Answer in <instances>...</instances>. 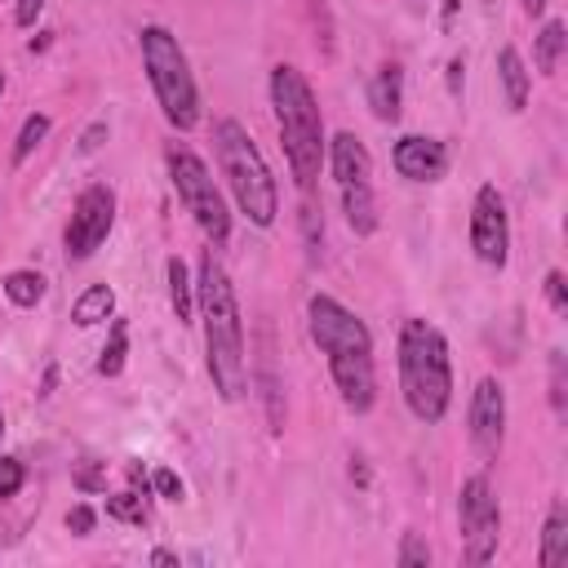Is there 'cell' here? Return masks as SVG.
<instances>
[{"label": "cell", "instance_id": "obj_2", "mask_svg": "<svg viewBox=\"0 0 568 568\" xmlns=\"http://www.w3.org/2000/svg\"><path fill=\"white\" fill-rule=\"evenodd\" d=\"M195 311L204 320V351H209V377L213 390L235 404L248 390V364H244V320L240 302L231 288V275L213 257V248L200 257V280H195Z\"/></svg>", "mask_w": 568, "mask_h": 568}, {"label": "cell", "instance_id": "obj_32", "mask_svg": "<svg viewBox=\"0 0 568 568\" xmlns=\"http://www.w3.org/2000/svg\"><path fill=\"white\" fill-rule=\"evenodd\" d=\"M40 9H44V0H18V9H13V22H18V27H36Z\"/></svg>", "mask_w": 568, "mask_h": 568}, {"label": "cell", "instance_id": "obj_12", "mask_svg": "<svg viewBox=\"0 0 568 568\" xmlns=\"http://www.w3.org/2000/svg\"><path fill=\"white\" fill-rule=\"evenodd\" d=\"M466 422H470V444H475V453H479V457H497L501 435H506V390H501L497 377L475 382Z\"/></svg>", "mask_w": 568, "mask_h": 568}, {"label": "cell", "instance_id": "obj_9", "mask_svg": "<svg viewBox=\"0 0 568 568\" xmlns=\"http://www.w3.org/2000/svg\"><path fill=\"white\" fill-rule=\"evenodd\" d=\"M457 524H462V559L466 564H488L497 555V537H501V506L493 497L488 475H470L462 484Z\"/></svg>", "mask_w": 568, "mask_h": 568}, {"label": "cell", "instance_id": "obj_8", "mask_svg": "<svg viewBox=\"0 0 568 568\" xmlns=\"http://www.w3.org/2000/svg\"><path fill=\"white\" fill-rule=\"evenodd\" d=\"M328 169H333V182H337V200H342V213L351 222L355 235H373L377 231V200H373V160H368V146L355 138V133H337L328 142Z\"/></svg>", "mask_w": 568, "mask_h": 568}, {"label": "cell", "instance_id": "obj_1", "mask_svg": "<svg viewBox=\"0 0 568 568\" xmlns=\"http://www.w3.org/2000/svg\"><path fill=\"white\" fill-rule=\"evenodd\" d=\"M306 333L324 351L333 386L351 413H368L377 399V368H373V333L355 311H346L328 293L306 297Z\"/></svg>", "mask_w": 568, "mask_h": 568}, {"label": "cell", "instance_id": "obj_34", "mask_svg": "<svg viewBox=\"0 0 568 568\" xmlns=\"http://www.w3.org/2000/svg\"><path fill=\"white\" fill-rule=\"evenodd\" d=\"M53 382H58V364L44 368V382H40V395H53Z\"/></svg>", "mask_w": 568, "mask_h": 568}, {"label": "cell", "instance_id": "obj_24", "mask_svg": "<svg viewBox=\"0 0 568 568\" xmlns=\"http://www.w3.org/2000/svg\"><path fill=\"white\" fill-rule=\"evenodd\" d=\"M395 564H399V568H426V564H430V546H426L417 532H404Z\"/></svg>", "mask_w": 568, "mask_h": 568}, {"label": "cell", "instance_id": "obj_18", "mask_svg": "<svg viewBox=\"0 0 568 568\" xmlns=\"http://www.w3.org/2000/svg\"><path fill=\"white\" fill-rule=\"evenodd\" d=\"M164 275H169V302H173L178 324H191V315H195V284L186 275V262L182 257H169L164 262Z\"/></svg>", "mask_w": 568, "mask_h": 568}, {"label": "cell", "instance_id": "obj_6", "mask_svg": "<svg viewBox=\"0 0 568 568\" xmlns=\"http://www.w3.org/2000/svg\"><path fill=\"white\" fill-rule=\"evenodd\" d=\"M138 44H142V67H146V80H151V93L164 111V120L186 133L200 124V89H195V75H191V62L178 44V36L160 22L142 27L138 31Z\"/></svg>", "mask_w": 568, "mask_h": 568}, {"label": "cell", "instance_id": "obj_23", "mask_svg": "<svg viewBox=\"0 0 568 568\" xmlns=\"http://www.w3.org/2000/svg\"><path fill=\"white\" fill-rule=\"evenodd\" d=\"M106 515L111 519H124V524H146V497L133 488V493H120V497H106Z\"/></svg>", "mask_w": 568, "mask_h": 568}, {"label": "cell", "instance_id": "obj_30", "mask_svg": "<svg viewBox=\"0 0 568 568\" xmlns=\"http://www.w3.org/2000/svg\"><path fill=\"white\" fill-rule=\"evenodd\" d=\"M550 399H555V413H564V355L559 351L550 359Z\"/></svg>", "mask_w": 568, "mask_h": 568}, {"label": "cell", "instance_id": "obj_19", "mask_svg": "<svg viewBox=\"0 0 568 568\" xmlns=\"http://www.w3.org/2000/svg\"><path fill=\"white\" fill-rule=\"evenodd\" d=\"M111 311H115L111 284H89V288L71 302V320H75L80 328H89V324H98V320H111Z\"/></svg>", "mask_w": 568, "mask_h": 568}, {"label": "cell", "instance_id": "obj_7", "mask_svg": "<svg viewBox=\"0 0 568 568\" xmlns=\"http://www.w3.org/2000/svg\"><path fill=\"white\" fill-rule=\"evenodd\" d=\"M164 164H169V182L182 200V209L195 217V226L204 231L209 248H222L231 240V209H226V195L217 191L209 164L186 146V142H173L164 151Z\"/></svg>", "mask_w": 568, "mask_h": 568}, {"label": "cell", "instance_id": "obj_29", "mask_svg": "<svg viewBox=\"0 0 568 568\" xmlns=\"http://www.w3.org/2000/svg\"><path fill=\"white\" fill-rule=\"evenodd\" d=\"M102 142H106V120H93V124L80 133V155H93Z\"/></svg>", "mask_w": 568, "mask_h": 568}, {"label": "cell", "instance_id": "obj_35", "mask_svg": "<svg viewBox=\"0 0 568 568\" xmlns=\"http://www.w3.org/2000/svg\"><path fill=\"white\" fill-rule=\"evenodd\" d=\"M151 564H178V555L173 550H151Z\"/></svg>", "mask_w": 568, "mask_h": 568}, {"label": "cell", "instance_id": "obj_26", "mask_svg": "<svg viewBox=\"0 0 568 568\" xmlns=\"http://www.w3.org/2000/svg\"><path fill=\"white\" fill-rule=\"evenodd\" d=\"M75 488L80 493H102L106 488V470H102V462H80V470H75Z\"/></svg>", "mask_w": 568, "mask_h": 568}, {"label": "cell", "instance_id": "obj_37", "mask_svg": "<svg viewBox=\"0 0 568 568\" xmlns=\"http://www.w3.org/2000/svg\"><path fill=\"white\" fill-rule=\"evenodd\" d=\"M0 98H4V71H0Z\"/></svg>", "mask_w": 568, "mask_h": 568}, {"label": "cell", "instance_id": "obj_38", "mask_svg": "<svg viewBox=\"0 0 568 568\" xmlns=\"http://www.w3.org/2000/svg\"><path fill=\"white\" fill-rule=\"evenodd\" d=\"M0 439H4V413H0Z\"/></svg>", "mask_w": 568, "mask_h": 568}, {"label": "cell", "instance_id": "obj_10", "mask_svg": "<svg viewBox=\"0 0 568 568\" xmlns=\"http://www.w3.org/2000/svg\"><path fill=\"white\" fill-rule=\"evenodd\" d=\"M111 226H115V191L106 182L84 186L75 195V204H71V222H67V235H62L67 262L93 257L102 248V240L111 235Z\"/></svg>", "mask_w": 568, "mask_h": 568}, {"label": "cell", "instance_id": "obj_25", "mask_svg": "<svg viewBox=\"0 0 568 568\" xmlns=\"http://www.w3.org/2000/svg\"><path fill=\"white\" fill-rule=\"evenodd\" d=\"M151 488H155L164 501H182V497H186V484H182L178 470H169V466H160V470L151 475Z\"/></svg>", "mask_w": 568, "mask_h": 568}, {"label": "cell", "instance_id": "obj_17", "mask_svg": "<svg viewBox=\"0 0 568 568\" xmlns=\"http://www.w3.org/2000/svg\"><path fill=\"white\" fill-rule=\"evenodd\" d=\"M564 44H568V27H564L559 18H550V22L537 31V44H532V62H537L541 75H555V71H559Z\"/></svg>", "mask_w": 568, "mask_h": 568}, {"label": "cell", "instance_id": "obj_15", "mask_svg": "<svg viewBox=\"0 0 568 568\" xmlns=\"http://www.w3.org/2000/svg\"><path fill=\"white\" fill-rule=\"evenodd\" d=\"M537 564H541V568H564V564H568V506H564L559 497H555L550 510H546Z\"/></svg>", "mask_w": 568, "mask_h": 568}, {"label": "cell", "instance_id": "obj_31", "mask_svg": "<svg viewBox=\"0 0 568 568\" xmlns=\"http://www.w3.org/2000/svg\"><path fill=\"white\" fill-rule=\"evenodd\" d=\"M67 528H71L75 537H89V532H93V510H89V506H71V510H67Z\"/></svg>", "mask_w": 568, "mask_h": 568}, {"label": "cell", "instance_id": "obj_16", "mask_svg": "<svg viewBox=\"0 0 568 568\" xmlns=\"http://www.w3.org/2000/svg\"><path fill=\"white\" fill-rule=\"evenodd\" d=\"M497 75H501V84H506V102H510V111H524L528 106V67H524V58H519V49L515 44H501V53H497Z\"/></svg>", "mask_w": 568, "mask_h": 568}, {"label": "cell", "instance_id": "obj_21", "mask_svg": "<svg viewBox=\"0 0 568 568\" xmlns=\"http://www.w3.org/2000/svg\"><path fill=\"white\" fill-rule=\"evenodd\" d=\"M124 359H129V324H124V320H111L106 346H102V355H98V373H102V377H120V373H124Z\"/></svg>", "mask_w": 568, "mask_h": 568}, {"label": "cell", "instance_id": "obj_3", "mask_svg": "<svg viewBox=\"0 0 568 568\" xmlns=\"http://www.w3.org/2000/svg\"><path fill=\"white\" fill-rule=\"evenodd\" d=\"M271 111H275L288 173L311 195V186L324 169V155H328V138H324V115H320L315 89L306 84V75L293 62L271 67Z\"/></svg>", "mask_w": 568, "mask_h": 568}, {"label": "cell", "instance_id": "obj_13", "mask_svg": "<svg viewBox=\"0 0 568 568\" xmlns=\"http://www.w3.org/2000/svg\"><path fill=\"white\" fill-rule=\"evenodd\" d=\"M390 160H395L399 178H408V182H435V178H444V169H448L444 142L422 138V133H404V138L395 142Z\"/></svg>", "mask_w": 568, "mask_h": 568}, {"label": "cell", "instance_id": "obj_33", "mask_svg": "<svg viewBox=\"0 0 568 568\" xmlns=\"http://www.w3.org/2000/svg\"><path fill=\"white\" fill-rule=\"evenodd\" d=\"M462 71H466V62H462V58H453V62H448V89H453V93H462V80H466Z\"/></svg>", "mask_w": 568, "mask_h": 568}, {"label": "cell", "instance_id": "obj_28", "mask_svg": "<svg viewBox=\"0 0 568 568\" xmlns=\"http://www.w3.org/2000/svg\"><path fill=\"white\" fill-rule=\"evenodd\" d=\"M546 302H550V311H568V284H564V271H550L546 275Z\"/></svg>", "mask_w": 568, "mask_h": 568}, {"label": "cell", "instance_id": "obj_27", "mask_svg": "<svg viewBox=\"0 0 568 568\" xmlns=\"http://www.w3.org/2000/svg\"><path fill=\"white\" fill-rule=\"evenodd\" d=\"M22 479H27L22 462L18 457H0V497H13L22 488Z\"/></svg>", "mask_w": 568, "mask_h": 568}, {"label": "cell", "instance_id": "obj_4", "mask_svg": "<svg viewBox=\"0 0 568 568\" xmlns=\"http://www.w3.org/2000/svg\"><path fill=\"white\" fill-rule=\"evenodd\" d=\"M399 390L417 422H444L453 404V364L448 342L430 320H404L399 328Z\"/></svg>", "mask_w": 568, "mask_h": 568}, {"label": "cell", "instance_id": "obj_14", "mask_svg": "<svg viewBox=\"0 0 568 568\" xmlns=\"http://www.w3.org/2000/svg\"><path fill=\"white\" fill-rule=\"evenodd\" d=\"M368 106H373V115L386 120V124L399 120V111H404V71H399L395 62L377 67V75L368 80Z\"/></svg>", "mask_w": 568, "mask_h": 568}, {"label": "cell", "instance_id": "obj_11", "mask_svg": "<svg viewBox=\"0 0 568 568\" xmlns=\"http://www.w3.org/2000/svg\"><path fill=\"white\" fill-rule=\"evenodd\" d=\"M470 248L484 266H506L510 253V217L497 186H479L470 204Z\"/></svg>", "mask_w": 568, "mask_h": 568}, {"label": "cell", "instance_id": "obj_20", "mask_svg": "<svg viewBox=\"0 0 568 568\" xmlns=\"http://www.w3.org/2000/svg\"><path fill=\"white\" fill-rule=\"evenodd\" d=\"M0 288H4V297L13 302V306H22V311H31L40 297H44V275L40 271H9L4 280H0Z\"/></svg>", "mask_w": 568, "mask_h": 568}, {"label": "cell", "instance_id": "obj_22", "mask_svg": "<svg viewBox=\"0 0 568 568\" xmlns=\"http://www.w3.org/2000/svg\"><path fill=\"white\" fill-rule=\"evenodd\" d=\"M49 138V115L44 111H31L18 129V142H13V164H27V155Z\"/></svg>", "mask_w": 568, "mask_h": 568}, {"label": "cell", "instance_id": "obj_36", "mask_svg": "<svg viewBox=\"0 0 568 568\" xmlns=\"http://www.w3.org/2000/svg\"><path fill=\"white\" fill-rule=\"evenodd\" d=\"M524 9L528 13H546V0H524Z\"/></svg>", "mask_w": 568, "mask_h": 568}, {"label": "cell", "instance_id": "obj_5", "mask_svg": "<svg viewBox=\"0 0 568 568\" xmlns=\"http://www.w3.org/2000/svg\"><path fill=\"white\" fill-rule=\"evenodd\" d=\"M213 155H217V169H222L226 191L235 195L240 213L253 226H271L280 213V186L271 178L266 155L257 151V142L248 138V129L240 120L226 115L213 124Z\"/></svg>", "mask_w": 568, "mask_h": 568}]
</instances>
